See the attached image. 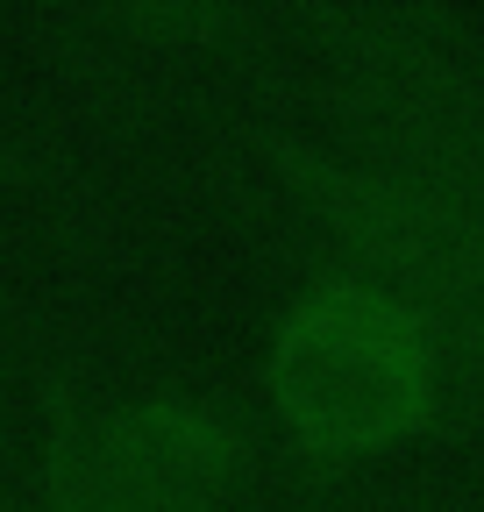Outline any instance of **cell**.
<instances>
[{
	"label": "cell",
	"instance_id": "cell-1",
	"mask_svg": "<svg viewBox=\"0 0 484 512\" xmlns=\"http://www.w3.org/2000/svg\"><path fill=\"white\" fill-rule=\"evenodd\" d=\"M121 114H171V136L257 221L314 249V264L406 299L449 370V448L484 477V214L328 143L264 93H107Z\"/></svg>",
	"mask_w": 484,
	"mask_h": 512
},
{
	"label": "cell",
	"instance_id": "cell-2",
	"mask_svg": "<svg viewBox=\"0 0 484 512\" xmlns=\"http://www.w3.org/2000/svg\"><path fill=\"white\" fill-rule=\"evenodd\" d=\"M257 413L285 470H406L413 448H449V370L406 299L314 264L271 313Z\"/></svg>",
	"mask_w": 484,
	"mask_h": 512
},
{
	"label": "cell",
	"instance_id": "cell-3",
	"mask_svg": "<svg viewBox=\"0 0 484 512\" xmlns=\"http://www.w3.org/2000/svg\"><path fill=\"white\" fill-rule=\"evenodd\" d=\"M22 392L29 512H271V441L214 392H100L57 363H29Z\"/></svg>",
	"mask_w": 484,
	"mask_h": 512
},
{
	"label": "cell",
	"instance_id": "cell-4",
	"mask_svg": "<svg viewBox=\"0 0 484 512\" xmlns=\"http://www.w3.org/2000/svg\"><path fill=\"white\" fill-rule=\"evenodd\" d=\"M271 512H484V477L442 470H285L271 456Z\"/></svg>",
	"mask_w": 484,
	"mask_h": 512
},
{
	"label": "cell",
	"instance_id": "cell-5",
	"mask_svg": "<svg viewBox=\"0 0 484 512\" xmlns=\"http://www.w3.org/2000/svg\"><path fill=\"white\" fill-rule=\"evenodd\" d=\"M0 512H29V498H22V484H15V470H0Z\"/></svg>",
	"mask_w": 484,
	"mask_h": 512
}]
</instances>
